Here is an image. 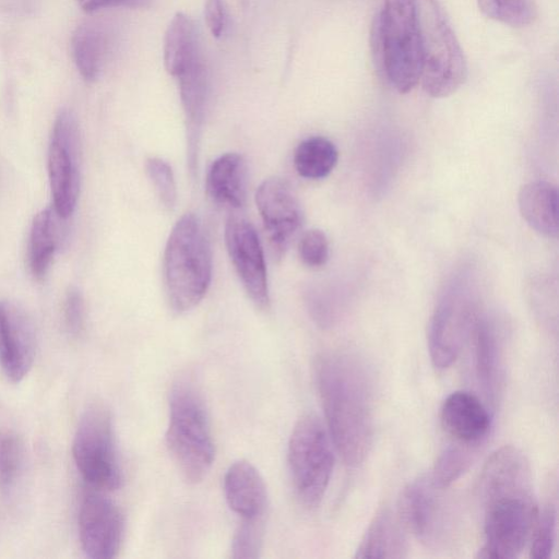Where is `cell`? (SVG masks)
<instances>
[{
    "instance_id": "obj_32",
    "label": "cell",
    "mask_w": 559,
    "mask_h": 559,
    "mask_svg": "<svg viewBox=\"0 0 559 559\" xmlns=\"http://www.w3.org/2000/svg\"><path fill=\"white\" fill-rule=\"evenodd\" d=\"M262 519L242 520L231 540V557L254 559L260 556L262 546Z\"/></svg>"
},
{
    "instance_id": "obj_34",
    "label": "cell",
    "mask_w": 559,
    "mask_h": 559,
    "mask_svg": "<svg viewBox=\"0 0 559 559\" xmlns=\"http://www.w3.org/2000/svg\"><path fill=\"white\" fill-rule=\"evenodd\" d=\"M63 322L67 332L78 337L85 325V304L82 293L76 287H70L63 304Z\"/></svg>"
},
{
    "instance_id": "obj_15",
    "label": "cell",
    "mask_w": 559,
    "mask_h": 559,
    "mask_svg": "<svg viewBox=\"0 0 559 559\" xmlns=\"http://www.w3.org/2000/svg\"><path fill=\"white\" fill-rule=\"evenodd\" d=\"M36 335L26 312L9 301H0V368L4 377L17 383L32 369Z\"/></svg>"
},
{
    "instance_id": "obj_14",
    "label": "cell",
    "mask_w": 559,
    "mask_h": 559,
    "mask_svg": "<svg viewBox=\"0 0 559 559\" xmlns=\"http://www.w3.org/2000/svg\"><path fill=\"white\" fill-rule=\"evenodd\" d=\"M79 537L83 552L92 559L117 556L123 537V515L117 504L98 491L82 498L79 510Z\"/></svg>"
},
{
    "instance_id": "obj_27",
    "label": "cell",
    "mask_w": 559,
    "mask_h": 559,
    "mask_svg": "<svg viewBox=\"0 0 559 559\" xmlns=\"http://www.w3.org/2000/svg\"><path fill=\"white\" fill-rule=\"evenodd\" d=\"M557 477H550L542 506L531 535L530 554L535 559H546L551 556L557 532Z\"/></svg>"
},
{
    "instance_id": "obj_13",
    "label": "cell",
    "mask_w": 559,
    "mask_h": 559,
    "mask_svg": "<svg viewBox=\"0 0 559 559\" xmlns=\"http://www.w3.org/2000/svg\"><path fill=\"white\" fill-rule=\"evenodd\" d=\"M255 203L272 255L278 260L302 225L300 203L288 182L281 178L264 180L255 192Z\"/></svg>"
},
{
    "instance_id": "obj_3",
    "label": "cell",
    "mask_w": 559,
    "mask_h": 559,
    "mask_svg": "<svg viewBox=\"0 0 559 559\" xmlns=\"http://www.w3.org/2000/svg\"><path fill=\"white\" fill-rule=\"evenodd\" d=\"M164 283L170 308L182 313L205 296L212 278V253L205 230L193 213L173 227L164 251Z\"/></svg>"
},
{
    "instance_id": "obj_25",
    "label": "cell",
    "mask_w": 559,
    "mask_h": 559,
    "mask_svg": "<svg viewBox=\"0 0 559 559\" xmlns=\"http://www.w3.org/2000/svg\"><path fill=\"white\" fill-rule=\"evenodd\" d=\"M56 216L52 209L41 210L36 214L31 226L28 264L32 274L38 280L47 274L57 248Z\"/></svg>"
},
{
    "instance_id": "obj_35",
    "label": "cell",
    "mask_w": 559,
    "mask_h": 559,
    "mask_svg": "<svg viewBox=\"0 0 559 559\" xmlns=\"http://www.w3.org/2000/svg\"><path fill=\"white\" fill-rule=\"evenodd\" d=\"M204 19L213 37L219 38L226 26V10L224 0H205Z\"/></svg>"
},
{
    "instance_id": "obj_24",
    "label": "cell",
    "mask_w": 559,
    "mask_h": 559,
    "mask_svg": "<svg viewBox=\"0 0 559 559\" xmlns=\"http://www.w3.org/2000/svg\"><path fill=\"white\" fill-rule=\"evenodd\" d=\"M71 48L81 76L87 82L96 81L102 72L107 48L103 31L93 23L78 26L72 36Z\"/></svg>"
},
{
    "instance_id": "obj_5",
    "label": "cell",
    "mask_w": 559,
    "mask_h": 559,
    "mask_svg": "<svg viewBox=\"0 0 559 559\" xmlns=\"http://www.w3.org/2000/svg\"><path fill=\"white\" fill-rule=\"evenodd\" d=\"M372 38L386 80L399 93L412 91L421 72L416 0H384L372 26Z\"/></svg>"
},
{
    "instance_id": "obj_30",
    "label": "cell",
    "mask_w": 559,
    "mask_h": 559,
    "mask_svg": "<svg viewBox=\"0 0 559 559\" xmlns=\"http://www.w3.org/2000/svg\"><path fill=\"white\" fill-rule=\"evenodd\" d=\"M479 10L489 19L512 27H523L534 19L530 0H477Z\"/></svg>"
},
{
    "instance_id": "obj_2",
    "label": "cell",
    "mask_w": 559,
    "mask_h": 559,
    "mask_svg": "<svg viewBox=\"0 0 559 559\" xmlns=\"http://www.w3.org/2000/svg\"><path fill=\"white\" fill-rule=\"evenodd\" d=\"M316 379L331 441L344 463L356 467L369 454L374 430L373 385L367 366L355 354H323Z\"/></svg>"
},
{
    "instance_id": "obj_33",
    "label": "cell",
    "mask_w": 559,
    "mask_h": 559,
    "mask_svg": "<svg viewBox=\"0 0 559 559\" xmlns=\"http://www.w3.org/2000/svg\"><path fill=\"white\" fill-rule=\"evenodd\" d=\"M298 253L302 263L309 267H321L329 260V240L321 229L307 230L300 238Z\"/></svg>"
},
{
    "instance_id": "obj_6",
    "label": "cell",
    "mask_w": 559,
    "mask_h": 559,
    "mask_svg": "<svg viewBox=\"0 0 559 559\" xmlns=\"http://www.w3.org/2000/svg\"><path fill=\"white\" fill-rule=\"evenodd\" d=\"M420 32L424 91L443 98L455 93L467 78L463 49L437 0H416Z\"/></svg>"
},
{
    "instance_id": "obj_7",
    "label": "cell",
    "mask_w": 559,
    "mask_h": 559,
    "mask_svg": "<svg viewBox=\"0 0 559 559\" xmlns=\"http://www.w3.org/2000/svg\"><path fill=\"white\" fill-rule=\"evenodd\" d=\"M287 462L298 499L309 509L317 508L333 473L334 454L330 435L316 415H304L294 426Z\"/></svg>"
},
{
    "instance_id": "obj_1",
    "label": "cell",
    "mask_w": 559,
    "mask_h": 559,
    "mask_svg": "<svg viewBox=\"0 0 559 559\" xmlns=\"http://www.w3.org/2000/svg\"><path fill=\"white\" fill-rule=\"evenodd\" d=\"M485 543L477 558H515L531 539L537 514L531 465L518 448L504 445L486 461L478 480Z\"/></svg>"
},
{
    "instance_id": "obj_10",
    "label": "cell",
    "mask_w": 559,
    "mask_h": 559,
    "mask_svg": "<svg viewBox=\"0 0 559 559\" xmlns=\"http://www.w3.org/2000/svg\"><path fill=\"white\" fill-rule=\"evenodd\" d=\"M479 308L466 288H451L435 309L429 325L428 348L435 368L444 370L456 360Z\"/></svg>"
},
{
    "instance_id": "obj_9",
    "label": "cell",
    "mask_w": 559,
    "mask_h": 559,
    "mask_svg": "<svg viewBox=\"0 0 559 559\" xmlns=\"http://www.w3.org/2000/svg\"><path fill=\"white\" fill-rule=\"evenodd\" d=\"M80 130L75 116L62 110L53 122L48 150V173L53 211L70 217L76 206L81 186Z\"/></svg>"
},
{
    "instance_id": "obj_19",
    "label": "cell",
    "mask_w": 559,
    "mask_h": 559,
    "mask_svg": "<svg viewBox=\"0 0 559 559\" xmlns=\"http://www.w3.org/2000/svg\"><path fill=\"white\" fill-rule=\"evenodd\" d=\"M228 507L242 520L262 519L266 508V487L259 471L248 461L234 462L224 476Z\"/></svg>"
},
{
    "instance_id": "obj_28",
    "label": "cell",
    "mask_w": 559,
    "mask_h": 559,
    "mask_svg": "<svg viewBox=\"0 0 559 559\" xmlns=\"http://www.w3.org/2000/svg\"><path fill=\"white\" fill-rule=\"evenodd\" d=\"M478 449L451 443L438 456L432 472V480L441 488L456 481L472 465Z\"/></svg>"
},
{
    "instance_id": "obj_31",
    "label": "cell",
    "mask_w": 559,
    "mask_h": 559,
    "mask_svg": "<svg viewBox=\"0 0 559 559\" xmlns=\"http://www.w3.org/2000/svg\"><path fill=\"white\" fill-rule=\"evenodd\" d=\"M146 174L159 202L166 210H173L177 201V189L170 165L158 157H150L145 163Z\"/></svg>"
},
{
    "instance_id": "obj_23",
    "label": "cell",
    "mask_w": 559,
    "mask_h": 559,
    "mask_svg": "<svg viewBox=\"0 0 559 559\" xmlns=\"http://www.w3.org/2000/svg\"><path fill=\"white\" fill-rule=\"evenodd\" d=\"M201 56L194 22L177 12L167 26L164 38V66L176 78Z\"/></svg>"
},
{
    "instance_id": "obj_17",
    "label": "cell",
    "mask_w": 559,
    "mask_h": 559,
    "mask_svg": "<svg viewBox=\"0 0 559 559\" xmlns=\"http://www.w3.org/2000/svg\"><path fill=\"white\" fill-rule=\"evenodd\" d=\"M176 80L186 121L188 166L194 175L207 99V72L203 58L192 62Z\"/></svg>"
},
{
    "instance_id": "obj_11",
    "label": "cell",
    "mask_w": 559,
    "mask_h": 559,
    "mask_svg": "<svg viewBox=\"0 0 559 559\" xmlns=\"http://www.w3.org/2000/svg\"><path fill=\"white\" fill-rule=\"evenodd\" d=\"M429 475L412 480L402 491L397 514L406 531L427 546H437L445 537L449 513L442 491Z\"/></svg>"
},
{
    "instance_id": "obj_16",
    "label": "cell",
    "mask_w": 559,
    "mask_h": 559,
    "mask_svg": "<svg viewBox=\"0 0 559 559\" xmlns=\"http://www.w3.org/2000/svg\"><path fill=\"white\" fill-rule=\"evenodd\" d=\"M440 421L453 443L475 449L484 443L491 428L487 406L466 391H454L444 399Z\"/></svg>"
},
{
    "instance_id": "obj_26",
    "label": "cell",
    "mask_w": 559,
    "mask_h": 559,
    "mask_svg": "<svg viewBox=\"0 0 559 559\" xmlns=\"http://www.w3.org/2000/svg\"><path fill=\"white\" fill-rule=\"evenodd\" d=\"M338 160V151L334 143L320 135L301 141L294 153L296 171L307 179L328 177Z\"/></svg>"
},
{
    "instance_id": "obj_20",
    "label": "cell",
    "mask_w": 559,
    "mask_h": 559,
    "mask_svg": "<svg viewBox=\"0 0 559 559\" xmlns=\"http://www.w3.org/2000/svg\"><path fill=\"white\" fill-rule=\"evenodd\" d=\"M405 527L390 508L377 512L356 549L355 558H404L408 545Z\"/></svg>"
},
{
    "instance_id": "obj_21",
    "label": "cell",
    "mask_w": 559,
    "mask_h": 559,
    "mask_svg": "<svg viewBox=\"0 0 559 559\" xmlns=\"http://www.w3.org/2000/svg\"><path fill=\"white\" fill-rule=\"evenodd\" d=\"M206 192L217 204L239 210L247 195V165L237 153L217 157L209 168Z\"/></svg>"
},
{
    "instance_id": "obj_22",
    "label": "cell",
    "mask_w": 559,
    "mask_h": 559,
    "mask_svg": "<svg viewBox=\"0 0 559 559\" xmlns=\"http://www.w3.org/2000/svg\"><path fill=\"white\" fill-rule=\"evenodd\" d=\"M519 210L536 233L548 238L558 236V190L548 181L525 183L518 195Z\"/></svg>"
},
{
    "instance_id": "obj_29",
    "label": "cell",
    "mask_w": 559,
    "mask_h": 559,
    "mask_svg": "<svg viewBox=\"0 0 559 559\" xmlns=\"http://www.w3.org/2000/svg\"><path fill=\"white\" fill-rule=\"evenodd\" d=\"M25 463L22 438L11 429H0V487L12 488L21 477Z\"/></svg>"
},
{
    "instance_id": "obj_8",
    "label": "cell",
    "mask_w": 559,
    "mask_h": 559,
    "mask_svg": "<svg viewBox=\"0 0 559 559\" xmlns=\"http://www.w3.org/2000/svg\"><path fill=\"white\" fill-rule=\"evenodd\" d=\"M72 453L78 471L91 487L102 491L120 488L122 472L112 417L103 403L90 404L81 415Z\"/></svg>"
},
{
    "instance_id": "obj_12",
    "label": "cell",
    "mask_w": 559,
    "mask_h": 559,
    "mask_svg": "<svg viewBox=\"0 0 559 559\" xmlns=\"http://www.w3.org/2000/svg\"><path fill=\"white\" fill-rule=\"evenodd\" d=\"M225 242L240 282L257 308L270 306L263 249L253 225L242 215L231 214L225 225Z\"/></svg>"
},
{
    "instance_id": "obj_18",
    "label": "cell",
    "mask_w": 559,
    "mask_h": 559,
    "mask_svg": "<svg viewBox=\"0 0 559 559\" xmlns=\"http://www.w3.org/2000/svg\"><path fill=\"white\" fill-rule=\"evenodd\" d=\"M477 382L490 405L497 403L503 379V352L495 323L479 312L472 330Z\"/></svg>"
},
{
    "instance_id": "obj_4",
    "label": "cell",
    "mask_w": 559,
    "mask_h": 559,
    "mask_svg": "<svg viewBox=\"0 0 559 559\" xmlns=\"http://www.w3.org/2000/svg\"><path fill=\"white\" fill-rule=\"evenodd\" d=\"M166 444L188 483L206 476L214 461V443L203 397L190 381L180 380L170 390Z\"/></svg>"
},
{
    "instance_id": "obj_36",
    "label": "cell",
    "mask_w": 559,
    "mask_h": 559,
    "mask_svg": "<svg viewBox=\"0 0 559 559\" xmlns=\"http://www.w3.org/2000/svg\"><path fill=\"white\" fill-rule=\"evenodd\" d=\"M80 7L87 13H93L107 8H146L151 0H76Z\"/></svg>"
}]
</instances>
